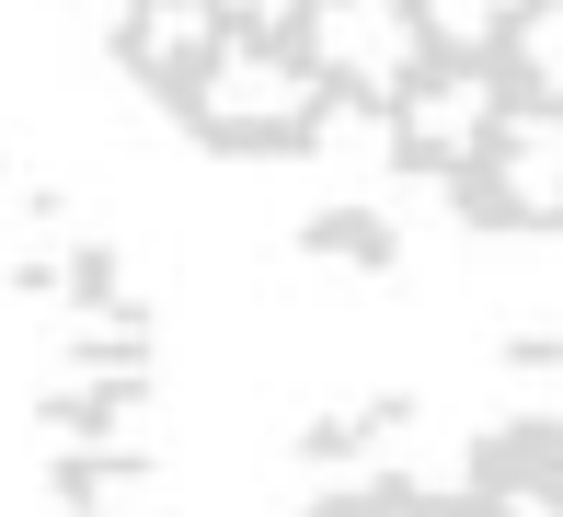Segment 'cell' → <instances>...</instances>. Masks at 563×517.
I'll use <instances>...</instances> for the list:
<instances>
[{
    "label": "cell",
    "instance_id": "obj_2",
    "mask_svg": "<svg viewBox=\"0 0 563 517\" xmlns=\"http://www.w3.org/2000/svg\"><path fill=\"white\" fill-rule=\"evenodd\" d=\"M299 517H563V426L552 414H483L322 472Z\"/></svg>",
    "mask_w": 563,
    "mask_h": 517
},
{
    "label": "cell",
    "instance_id": "obj_1",
    "mask_svg": "<svg viewBox=\"0 0 563 517\" xmlns=\"http://www.w3.org/2000/svg\"><path fill=\"white\" fill-rule=\"evenodd\" d=\"M208 162L391 230H563V0H104Z\"/></svg>",
    "mask_w": 563,
    "mask_h": 517
}]
</instances>
